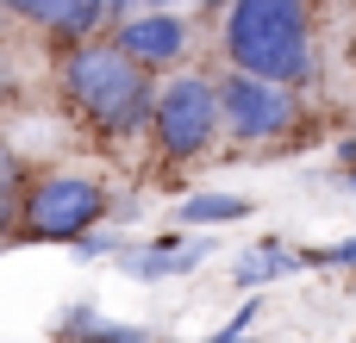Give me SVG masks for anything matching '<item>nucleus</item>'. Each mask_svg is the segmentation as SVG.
Returning a JSON list of instances; mask_svg holds the SVG:
<instances>
[{
    "mask_svg": "<svg viewBox=\"0 0 356 343\" xmlns=\"http://www.w3.org/2000/svg\"><path fill=\"white\" fill-rule=\"evenodd\" d=\"M156 69H144L138 56H125L113 37H88V44H69L63 62H56V94L69 106V119L106 144L119 137H138L150 131V112H156Z\"/></svg>",
    "mask_w": 356,
    "mask_h": 343,
    "instance_id": "f257e3e1",
    "label": "nucleus"
},
{
    "mask_svg": "<svg viewBox=\"0 0 356 343\" xmlns=\"http://www.w3.org/2000/svg\"><path fill=\"white\" fill-rule=\"evenodd\" d=\"M219 50L232 69L313 87L319 81V25L313 0H232L219 12Z\"/></svg>",
    "mask_w": 356,
    "mask_h": 343,
    "instance_id": "f03ea898",
    "label": "nucleus"
},
{
    "mask_svg": "<svg viewBox=\"0 0 356 343\" xmlns=\"http://www.w3.org/2000/svg\"><path fill=\"white\" fill-rule=\"evenodd\" d=\"M225 137V106H219V75L207 69H181L156 87V112H150V144L169 169L213 156Z\"/></svg>",
    "mask_w": 356,
    "mask_h": 343,
    "instance_id": "7ed1b4c3",
    "label": "nucleus"
},
{
    "mask_svg": "<svg viewBox=\"0 0 356 343\" xmlns=\"http://www.w3.org/2000/svg\"><path fill=\"white\" fill-rule=\"evenodd\" d=\"M106 225V181L81 169L31 175L19 194V244H75Z\"/></svg>",
    "mask_w": 356,
    "mask_h": 343,
    "instance_id": "20e7f679",
    "label": "nucleus"
},
{
    "mask_svg": "<svg viewBox=\"0 0 356 343\" xmlns=\"http://www.w3.org/2000/svg\"><path fill=\"white\" fill-rule=\"evenodd\" d=\"M219 106H225V137L238 150H263V144H282L307 125V100L300 87L288 81H263V75H244L225 62L219 75Z\"/></svg>",
    "mask_w": 356,
    "mask_h": 343,
    "instance_id": "39448f33",
    "label": "nucleus"
},
{
    "mask_svg": "<svg viewBox=\"0 0 356 343\" xmlns=\"http://www.w3.org/2000/svg\"><path fill=\"white\" fill-rule=\"evenodd\" d=\"M113 44L125 56H138L144 69H181L188 62V44H194V25L175 12V6H138L113 25Z\"/></svg>",
    "mask_w": 356,
    "mask_h": 343,
    "instance_id": "423d86ee",
    "label": "nucleus"
},
{
    "mask_svg": "<svg viewBox=\"0 0 356 343\" xmlns=\"http://www.w3.org/2000/svg\"><path fill=\"white\" fill-rule=\"evenodd\" d=\"M207 256H213L207 237L163 231V237H150V244H125V250H119V269H125L131 281H175V275H194Z\"/></svg>",
    "mask_w": 356,
    "mask_h": 343,
    "instance_id": "0eeeda50",
    "label": "nucleus"
},
{
    "mask_svg": "<svg viewBox=\"0 0 356 343\" xmlns=\"http://www.w3.org/2000/svg\"><path fill=\"white\" fill-rule=\"evenodd\" d=\"M282 275H300V250L282 244V237H257V244L238 250V262H232V287H238V294H263V287L282 281Z\"/></svg>",
    "mask_w": 356,
    "mask_h": 343,
    "instance_id": "6e6552de",
    "label": "nucleus"
},
{
    "mask_svg": "<svg viewBox=\"0 0 356 343\" xmlns=\"http://www.w3.org/2000/svg\"><path fill=\"white\" fill-rule=\"evenodd\" d=\"M56 343H156V331L144 325H119V319H100L94 306H69L56 319Z\"/></svg>",
    "mask_w": 356,
    "mask_h": 343,
    "instance_id": "1a4fd4ad",
    "label": "nucleus"
},
{
    "mask_svg": "<svg viewBox=\"0 0 356 343\" xmlns=\"http://www.w3.org/2000/svg\"><path fill=\"white\" fill-rule=\"evenodd\" d=\"M113 0H69L63 12H56V25H50V44L56 50H69V44H88V37H100V31H113Z\"/></svg>",
    "mask_w": 356,
    "mask_h": 343,
    "instance_id": "9d476101",
    "label": "nucleus"
},
{
    "mask_svg": "<svg viewBox=\"0 0 356 343\" xmlns=\"http://www.w3.org/2000/svg\"><path fill=\"white\" fill-rule=\"evenodd\" d=\"M250 212H257V200H244V194H188L175 219L181 225H238Z\"/></svg>",
    "mask_w": 356,
    "mask_h": 343,
    "instance_id": "9b49d317",
    "label": "nucleus"
},
{
    "mask_svg": "<svg viewBox=\"0 0 356 343\" xmlns=\"http://www.w3.org/2000/svg\"><path fill=\"white\" fill-rule=\"evenodd\" d=\"M0 6H6L13 19H25V25H44V31H50V25H56V12H63L69 0H0Z\"/></svg>",
    "mask_w": 356,
    "mask_h": 343,
    "instance_id": "f8f14e48",
    "label": "nucleus"
},
{
    "mask_svg": "<svg viewBox=\"0 0 356 343\" xmlns=\"http://www.w3.org/2000/svg\"><path fill=\"white\" fill-rule=\"evenodd\" d=\"M300 269H356V237L350 244H325V250H300Z\"/></svg>",
    "mask_w": 356,
    "mask_h": 343,
    "instance_id": "ddd939ff",
    "label": "nucleus"
},
{
    "mask_svg": "<svg viewBox=\"0 0 356 343\" xmlns=\"http://www.w3.org/2000/svg\"><path fill=\"white\" fill-rule=\"evenodd\" d=\"M69 250H75L81 262H94V256H119V250H125V237H119V231H100V225H94V231H88V237H75Z\"/></svg>",
    "mask_w": 356,
    "mask_h": 343,
    "instance_id": "4468645a",
    "label": "nucleus"
},
{
    "mask_svg": "<svg viewBox=\"0 0 356 343\" xmlns=\"http://www.w3.org/2000/svg\"><path fill=\"white\" fill-rule=\"evenodd\" d=\"M250 325H257V294L244 300V312H232V319H225V331H219V337H207V343H250Z\"/></svg>",
    "mask_w": 356,
    "mask_h": 343,
    "instance_id": "2eb2a0df",
    "label": "nucleus"
},
{
    "mask_svg": "<svg viewBox=\"0 0 356 343\" xmlns=\"http://www.w3.org/2000/svg\"><path fill=\"white\" fill-rule=\"evenodd\" d=\"M25 181H31V175H25V162H19V150H13V144L0 137V194H19Z\"/></svg>",
    "mask_w": 356,
    "mask_h": 343,
    "instance_id": "dca6fc26",
    "label": "nucleus"
},
{
    "mask_svg": "<svg viewBox=\"0 0 356 343\" xmlns=\"http://www.w3.org/2000/svg\"><path fill=\"white\" fill-rule=\"evenodd\" d=\"M25 194V187H19ZM19 194H0V250L19 244Z\"/></svg>",
    "mask_w": 356,
    "mask_h": 343,
    "instance_id": "f3484780",
    "label": "nucleus"
},
{
    "mask_svg": "<svg viewBox=\"0 0 356 343\" xmlns=\"http://www.w3.org/2000/svg\"><path fill=\"white\" fill-rule=\"evenodd\" d=\"M138 6H150V0H113V12H119V19H125V12H138ZM119 19H113V25H119Z\"/></svg>",
    "mask_w": 356,
    "mask_h": 343,
    "instance_id": "a211bd4d",
    "label": "nucleus"
},
{
    "mask_svg": "<svg viewBox=\"0 0 356 343\" xmlns=\"http://www.w3.org/2000/svg\"><path fill=\"white\" fill-rule=\"evenodd\" d=\"M194 6H200V12H207V19H219V12H225V6H232V0H194Z\"/></svg>",
    "mask_w": 356,
    "mask_h": 343,
    "instance_id": "6ab92c4d",
    "label": "nucleus"
},
{
    "mask_svg": "<svg viewBox=\"0 0 356 343\" xmlns=\"http://www.w3.org/2000/svg\"><path fill=\"white\" fill-rule=\"evenodd\" d=\"M150 6H181V0H150Z\"/></svg>",
    "mask_w": 356,
    "mask_h": 343,
    "instance_id": "aec40b11",
    "label": "nucleus"
},
{
    "mask_svg": "<svg viewBox=\"0 0 356 343\" xmlns=\"http://www.w3.org/2000/svg\"><path fill=\"white\" fill-rule=\"evenodd\" d=\"M0 12H6V6H0ZM0 31H6V25H0Z\"/></svg>",
    "mask_w": 356,
    "mask_h": 343,
    "instance_id": "412c9836",
    "label": "nucleus"
}]
</instances>
